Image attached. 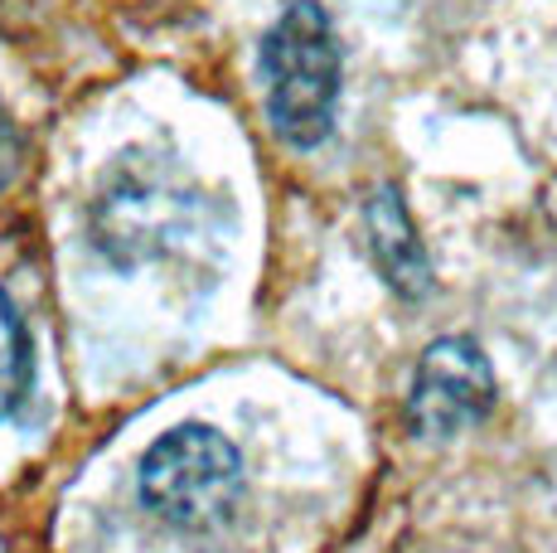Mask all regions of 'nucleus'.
Instances as JSON below:
<instances>
[{
    "label": "nucleus",
    "mask_w": 557,
    "mask_h": 553,
    "mask_svg": "<svg viewBox=\"0 0 557 553\" xmlns=\"http://www.w3.org/2000/svg\"><path fill=\"white\" fill-rule=\"evenodd\" d=\"M339 39L315 0H292L262 39V78L272 132L296 151L330 136L339 108Z\"/></svg>",
    "instance_id": "nucleus-1"
},
{
    "label": "nucleus",
    "mask_w": 557,
    "mask_h": 553,
    "mask_svg": "<svg viewBox=\"0 0 557 553\" xmlns=\"http://www.w3.org/2000/svg\"><path fill=\"white\" fill-rule=\"evenodd\" d=\"M146 509L175 529H213L243 500V452L223 432L185 422L156 438L136 476Z\"/></svg>",
    "instance_id": "nucleus-2"
},
{
    "label": "nucleus",
    "mask_w": 557,
    "mask_h": 553,
    "mask_svg": "<svg viewBox=\"0 0 557 553\" xmlns=\"http://www.w3.org/2000/svg\"><path fill=\"white\" fill-rule=\"evenodd\" d=\"M499 384L490 355L470 335H442L417 359L412 389H407V422L417 438H460L495 413Z\"/></svg>",
    "instance_id": "nucleus-3"
},
{
    "label": "nucleus",
    "mask_w": 557,
    "mask_h": 553,
    "mask_svg": "<svg viewBox=\"0 0 557 553\" xmlns=\"http://www.w3.org/2000/svg\"><path fill=\"white\" fill-rule=\"evenodd\" d=\"M185 209L189 199L175 185L122 170L112 185H102L98 205H92V243L116 268H141L180 243Z\"/></svg>",
    "instance_id": "nucleus-4"
},
{
    "label": "nucleus",
    "mask_w": 557,
    "mask_h": 553,
    "mask_svg": "<svg viewBox=\"0 0 557 553\" xmlns=\"http://www.w3.org/2000/svg\"><path fill=\"white\" fill-rule=\"evenodd\" d=\"M363 229H369V253L379 262L383 282L407 302H422L432 292V258H426L422 233H417V223L393 185L373 189L369 209H363Z\"/></svg>",
    "instance_id": "nucleus-5"
},
{
    "label": "nucleus",
    "mask_w": 557,
    "mask_h": 553,
    "mask_svg": "<svg viewBox=\"0 0 557 553\" xmlns=\"http://www.w3.org/2000/svg\"><path fill=\"white\" fill-rule=\"evenodd\" d=\"M35 359H29V331L20 321L10 292L0 286V418H15L20 403L29 398Z\"/></svg>",
    "instance_id": "nucleus-6"
}]
</instances>
